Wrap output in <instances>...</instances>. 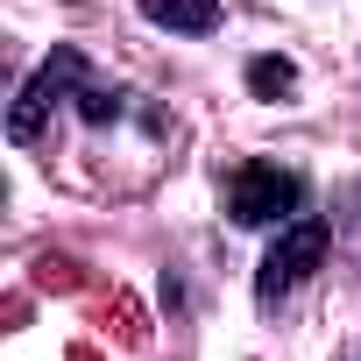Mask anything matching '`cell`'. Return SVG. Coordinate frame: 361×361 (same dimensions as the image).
Here are the masks:
<instances>
[{
    "label": "cell",
    "instance_id": "1",
    "mask_svg": "<svg viewBox=\"0 0 361 361\" xmlns=\"http://www.w3.org/2000/svg\"><path fill=\"white\" fill-rule=\"evenodd\" d=\"M298 199H305V185L283 163H241L227 177V220L234 227H290Z\"/></svg>",
    "mask_w": 361,
    "mask_h": 361
},
{
    "label": "cell",
    "instance_id": "2",
    "mask_svg": "<svg viewBox=\"0 0 361 361\" xmlns=\"http://www.w3.org/2000/svg\"><path fill=\"white\" fill-rule=\"evenodd\" d=\"M326 241H333V234H326V220H312V213H305V220H290V227L269 241L262 269H255V298H262V305H283V298H290V290L326 262Z\"/></svg>",
    "mask_w": 361,
    "mask_h": 361
},
{
    "label": "cell",
    "instance_id": "3",
    "mask_svg": "<svg viewBox=\"0 0 361 361\" xmlns=\"http://www.w3.org/2000/svg\"><path fill=\"white\" fill-rule=\"evenodd\" d=\"M78 78H85V57H78L71 43H64V50H50V57H43V71L22 85V99H15V114H8V135H15V142H36V128L50 121V106H57Z\"/></svg>",
    "mask_w": 361,
    "mask_h": 361
},
{
    "label": "cell",
    "instance_id": "4",
    "mask_svg": "<svg viewBox=\"0 0 361 361\" xmlns=\"http://www.w3.org/2000/svg\"><path fill=\"white\" fill-rule=\"evenodd\" d=\"M135 8L156 22V29H170V36H213L227 15H220V0H135Z\"/></svg>",
    "mask_w": 361,
    "mask_h": 361
},
{
    "label": "cell",
    "instance_id": "5",
    "mask_svg": "<svg viewBox=\"0 0 361 361\" xmlns=\"http://www.w3.org/2000/svg\"><path fill=\"white\" fill-rule=\"evenodd\" d=\"M248 92H255V99L298 92V64H290V57H255V64H248Z\"/></svg>",
    "mask_w": 361,
    "mask_h": 361
},
{
    "label": "cell",
    "instance_id": "6",
    "mask_svg": "<svg viewBox=\"0 0 361 361\" xmlns=\"http://www.w3.org/2000/svg\"><path fill=\"white\" fill-rule=\"evenodd\" d=\"M78 114H85V121H121V92L85 85V92H78Z\"/></svg>",
    "mask_w": 361,
    "mask_h": 361
}]
</instances>
